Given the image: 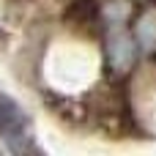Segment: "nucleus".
I'll return each mask as SVG.
<instances>
[{"label": "nucleus", "instance_id": "1", "mask_svg": "<svg viewBox=\"0 0 156 156\" xmlns=\"http://www.w3.org/2000/svg\"><path fill=\"white\" fill-rule=\"evenodd\" d=\"M107 63L112 71H129L134 63V41L123 30L107 33Z\"/></svg>", "mask_w": 156, "mask_h": 156}, {"label": "nucleus", "instance_id": "2", "mask_svg": "<svg viewBox=\"0 0 156 156\" xmlns=\"http://www.w3.org/2000/svg\"><path fill=\"white\" fill-rule=\"evenodd\" d=\"M96 14H99V3L96 0H74L69 14H66V19L71 25H90L96 19Z\"/></svg>", "mask_w": 156, "mask_h": 156}, {"label": "nucleus", "instance_id": "3", "mask_svg": "<svg viewBox=\"0 0 156 156\" xmlns=\"http://www.w3.org/2000/svg\"><path fill=\"white\" fill-rule=\"evenodd\" d=\"M22 123H25V118H22L19 107H16L14 101H8V99H3V96H0V126H3L8 134H14Z\"/></svg>", "mask_w": 156, "mask_h": 156}, {"label": "nucleus", "instance_id": "4", "mask_svg": "<svg viewBox=\"0 0 156 156\" xmlns=\"http://www.w3.org/2000/svg\"><path fill=\"white\" fill-rule=\"evenodd\" d=\"M137 38H140L145 47L156 44V8H148V11L137 19Z\"/></svg>", "mask_w": 156, "mask_h": 156}]
</instances>
